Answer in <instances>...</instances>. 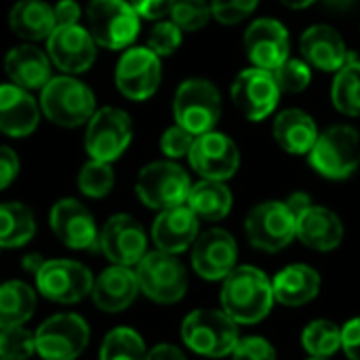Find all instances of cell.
Returning a JSON list of instances; mask_svg holds the SVG:
<instances>
[{
	"label": "cell",
	"mask_w": 360,
	"mask_h": 360,
	"mask_svg": "<svg viewBox=\"0 0 360 360\" xmlns=\"http://www.w3.org/2000/svg\"><path fill=\"white\" fill-rule=\"evenodd\" d=\"M274 306L272 281L255 266H236L221 285V310L236 325L264 321Z\"/></svg>",
	"instance_id": "cell-1"
},
{
	"label": "cell",
	"mask_w": 360,
	"mask_h": 360,
	"mask_svg": "<svg viewBox=\"0 0 360 360\" xmlns=\"http://www.w3.org/2000/svg\"><path fill=\"white\" fill-rule=\"evenodd\" d=\"M95 110V93L72 74L51 76V80L40 89V112L59 127H82Z\"/></svg>",
	"instance_id": "cell-2"
},
{
	"label": "cell",
	"mask_w": 360,
	"mask_h": 360,
	"mask_svg": "<svg viewBox=\"0 0 360 360\" xmlns=\"http://www.w3.org/2000/svg\"><path fill=\"white\" fill-rule=\"evenodd\" d=\"M86 30L97 46L122 51L139 36L141 17L129 0H91L86 4Z\"/></svg>",
	"instance_id": "cell-3"
},
{
	"label": "cell",
	"mask_w": 360,
	"mask_h": 360,
	"mask_svg": "<svg viewBox=\"0 0 360 360\" xmlns=\"http://www.w3.org/2000/svg\"><path fill=\"white\" fill-rule=\"evenodd\" d=\"M184 344L209 359H221L232 354L238 338V325L224 310H194L181 323Z\"/></svg>",
	"instance_id": "cell-4"
},
{
	"label": "cell",
	"mask_w": 360,
	"mask_h": 360,
	"mask_svg": "<svg viewBox=\"0 0 360 360\" xmlns=\"http://www.w3.org/2000/svg\"><path fill=\"white\" fill-rule=\"evenodd\" d=\"M175 124L184 127L192 135L213 131L221 116V95L211 80L188 78L179 84L173 99Z\"/></svg>",
	"instance_id": "cell-5"
},
{
	"label": "cell",
	"mask_w": 360,
	"mask_h": 360,
	"mask_svg": "<svg viewBox=\"0 0 360 360\" xmlns=\"http://www.w3.org/2000/svg\"><path fill=\"white\" fill-rule=\"evenodd\" d=\"M139 291L156 304H175L188 291V272L173 253L160 249L141 257L135 268Z\"/></svg>",
	"instance_id": "cell-6"
},
{
	"label": "cell",
	"mask_w": 360,
	"mask_h": 360,
	"mask_svg": "<svg viewBox=\"0 0 360 360\" xmlns=\"http://www.w3.org/2000/svg\"><path fill=\"white\" fill-rule=\"evenodd\" d=\"M310 154V165L327 179H346L360 165V137L356 129L335 124L319 133Z\"/></svg>",
	"instance_id": "cell-7"
},
{
	"label": "cell",
	"mask_w": 360,
	"mask_h": 360,
	"mask_svg": "<svg viewBox=\"0 0 360 360\" xmlns=\"http://www.w3.org/2000/svg\"><path fill=\"white\" fill-rule=\"evenodd\" d=\"M190 188V175L171 160H156L146 165L135 181V192L139 200L156 211L186 205Z\"/></svg>",
	"instance_id": "cell-8"
},
{
	"label": "cell",
	"mask_w": 360,
	"mask_h": 360,
	"mask_svg": "<svg viewBox=\"0 0 360 360\" xmlns=\"http://www.w3.org/2000/svg\"><path fill=\"white\" fill-rule=\"evenodd\" d=\"M133 139V122L131 116L114 105H105L95 110V114L86 122L84 148L91 158L101 162L118 160Z\"/></svg>",
	"instance_id": "cell-9"
},
{
	"label": "cell",
	"mask_w": 360,
	"mask_h": 360,
	"mask_svg": "<svg viewBox=\"0 0 360 360\" xmlns=\"http://www.w3.org/2000/svg\"><path fill=\"white\" fill-rule=\"evenodd\" d=\"M91 329L78 314H55L34 333L36 352L42 360H76L86 348Z\"/></svg>",
	"instance_id": "cell-10"
},
{
	"label": "cell",
	"mask_w": 360,
	"mask_h": 360,
	"mask_svg": "<svg viewBox=\"0 0 360 360\" xmlns=\"http://www.w3.org/2000/svg\"><path fill=\"white\" fill-rule=\"evenodd\" d=\"M93 274L74 259H46L36 272V289L42 297L57 304H78L93 289Z\"/></svg>",
	"instance_id": "cell-11"
},
{
	"label": "cell",
	"mask_w": 360,
	"mask_h": 360,
	"mask_svg": "<svg viewBox=\"0 0 360 360\" xmlns=\"http://www.w3.org/2000/svg\"><path fill=\"white\" fill-rule=\"evenodd\" d=\"M245 232L255 249L276 253L295 238V215L285 202L268 200L249 211L245 219Z\"/></svg>",
	"instance_id": "cell-12"
},
{
	"label": "cell",
	"mask_w": 360,
	"mask_h": 360,
	"mask_svg": "<svg viewBox=\"0 0 360 360\" xmlns=\"http://www.w3.org/2000/svg\"><path fill=\"white\" fill-rule=\"evenodd\" d=\"M114 80L118 91L133 101H146L152 97L162 80V65L160 57L152 53L148 46H129L122 51Z\"/></svg>",
	"instance_id": "cell-13"
},
{
	"label": "cell",
	"mask_w": 360,
	"mask_h": 360,
	"mask_svg": "<svg viewBox=\"0 0 360 360\" xmlns=\"http://www.w3.org/2000/svg\"><path fill=\"white\" fill-rule=\"evenodd\" d=\"M97 245L114 266L133 268L148 253V234L133 215L118 213L103 224Z\"/></svg>",
	"instance_id": "cell-14"
},
{
	"label": "cell",
	"mask_w": 360,
	"mask_h": 360,
	"mask_svg": "<svg viewBox=\"0 0 360 360\" xmlns=\"http://www.w3.org/2000/svg\"><path fill=\"white\" fill-rule=\"evenodd\" d=\"M44 42L51 63L63 74H80L95 63L97 42L93 40L91 32L80 23L57 25Z\"/></svg>",
	"instance_id": "cell-15"
},
{
	"label": "cell",
	"mask_w": 360,
	"mask_h": 360,
	"mask_svg": "<svg viewBox=\"0 0 360 360\" xmlns=\"http://www.w3.org/2000/svg\"><path fill=\"white\" fill-rule=\"evenodd\" d=\"M188 160L202 179L226 181L238 171L240 154H238L236 143L228 135L209 131V133L196 135L188 152Z\"/></svg>",
	"instance_id": "cell-16"
},
{
	"label": "cell",
	"mask_w": 360,
	"mask_h": 360,
	"mask_svg": "<svg viewBox=\"0 0 360 360\" xmlns=\"http://www.w3.org/2000/svg\"><path fill=\"white\" fill-rule=\"evenodd\" d=\"M281 89L274 74L262 68L243 70L232 82V101L240 114L253 122L268 118L278 105Z\"/></svg>",
	"instance_id": "cell-17"
},
{
	"label": "cell",
	"mask_w": 360,
	"mask_h": 360,
	"mask_svg": "<svg viewBox=\"0 0 360 360\" xmlns=\"http://www.w3.org/2000/svg\"><path fill=\"white\" fill-rule=\"evenodd\" d=\"M53 234L68 249H93L99 240V230L91 211L76 198H61L49 213Z\"/></svg>",
	"instance_id": "cell-18"
},
{
	"label": "cell",
	"mask_w": 360,
	"mask_h": 360,
	"mask_svg": "<svg viewBox=\"0 0 360 360\" xmlns=\"http://www.w3.org/2000/svg\"><path fill=\"white\" fill-rule=\"evenodd\" d=\"M238 259V247L230 232L221 228L207 230L196 236L192 245L194 272L205 281H224Z\"/></svg>",
	"instance_id": "cell-19"
},
{
	"label": "cell",
	"mask_w": 360,
	"mask_h": 360,
	"mask_svg": "<svg viewBox=\"0 0 360 360\" xmlns=\"http://www.w3.org/2000/svg\"><path fill=\"white\" fill-rule=\"evenodd\" d=\"M245 51L255 68L274 72L289 59V32L276 19H257L245 32Z\"/></svg>",
	"instance_id": "cell-20"
},
{
	"label": "cell",
	"mask_w": 360,
	"mask_h": 360,
	"mask_svg": "<svg viewBox=\"0 0 360 360\" xmlns=\"http://www.w3.org/2000/svg\"><path fill=\"white\" fill-rule=\"evenodd\" d=\"M198 221L200 219L192 213L188 205L160 211L152 226V240L156 249L173 255L184 253L194 245L198 236Z\"/></svg>",
	"instance_id": "cell-21"
},
{
	"label": "cell",
	"mask_w": 360,
	"mask_h": 360,
	"mask_svg": "<svg viewBox=\"0 0 360 360\" xmlns=\"http://www.w3.org/2000/svg\"><path fill=\"white\" fill-rule=\"evenodd\" d=\"M40 122V103L30 91L8 82L0 84V133L27 137Z\"/></svg>",
	"instance_id": "cell-22"
},
{
	"label": "cell",
	"mask_w": 360,
	"mask_h": 360,
	"mask_svg": "<svg viewBox=\"0 0 360 360\" xmlns=\"http://www.w3.org/2000/svg\"><path fill=\"white\" fill-rule=\"evenodd\" d=\"M137 295H139V285L135 272L127 266H114V264L93 281V289H91V297L95 306L108 314L127 310Z\"/></svg>",
	"instance_id": "cell-23"
},
{
	"label": "cell",
	"mask_w": 360,
	"mask_h": 360,
	"mask_svg": "<svg viewBox=\"0 0 360 360\" xmlns=\"http://www.w3.org/2000/svg\"><path fill=\"white\" fill-rule=\"evenodd\" d=\"M300 51L310 68L338 72L348 61V49L340 32L331 25H312L302 34Z\"/></svg>",
	"instance_id": "cell-24"
},
{
	"label": "cell",
	"mask_w": 360,
	"mask_h": 360,
	"mask_svg": "<svg viewBox=\"0 0 360 360\" xmlns=\"http://www.w3.org/2000/svg\"><path fill=\"white\" fill-rule=\"evenodd\" d=\"M295 236L314 251H333L344 240L342 219L327 207H308L295 219Z\"/></svg>",
	"instance_id": "cell-25"
},
{
	"label": "cell",
	"mask_w": 360,
	"mask_h": 360,
	"mask_svg": "<svg viewBox=\"0 0 360 360\" xmlns=\"http://www.w3.org/2000/svg\"><path fill=\"white\" fill-rule=\"evenodd\" d=\"M4 70L11 82L25 91L42 89L51 80V59L34 44L11 49L4 57Z\"/></svg>",
	"instance_id": "cell-26"
},
{
	"label": "cell",
	"mask_w": 360,
	"mask_h": 360,
	"mask_svg": "<svg viewBox=\"0 0 360 360\" xmlns=\"http://www.w3.org/2000/svg\"><path fill=\"white\" fill-rule=\"evenodd\" d=\"M321 291V276L314 268L304 264H293L281 270L272 278V293L274 302L283 306H304L312 302Z\"/></svg>",
	"instance_id": "cell-27"
},
{
	"label": "cell",
	"mask_w": 360,
	"mask_h": 360,
	"mask_svg": "<svg viewBox=\"0 0 360 360\" xmlns=\"http://www.w3.org/2000/svg\"><path fill=\"white\" fill-rule=\"evenodd\" d=\"M272 133L276 143L289 154H308L319 137L316 122L304 110H285L274 118Z\"/></svg>",
	"instance_id": "cell-28"
},
{
	"label": "cell",
	"mask_w": 360,
	"mask_h": 360,
	"mask_svg": "<svg viewBox=\"0 0 360 360\" xmlns=\"http://www.w3.org/2000/svg\"><path fill=\"white\" fill-rule=\"evenodd\" d=\"M8 25L11 30L30 42L46 40L55 25L53 17V6L46 4L44 0H19L13 4L8 13Z\"/></svg>",
	"instance_id": "cell-29"
},
{
	"label": "cell",
	"mask_w": 360,
	"mask_h": 360,
	"mask_svg": "<svg viewBox=\"0 0 360 360\" xmlns=\"http://www.w3.org/2000/svg\"><path fill=\"white\" fill-rule=\"evenodd\" d=\"M186 205L198 219L219 221L232 209V192L224 181L200 179L198 184H192Z\"/></svg>",
	"instance_id": "cell-30"
},
{
	"label": "cell",
	"mask_w": 360,
	"mask_h": 360,
	"mask_svg": "<svg viewBox=\"0 0 360 360\" xmlns=\"http://www.w3.org/2000/svg\"><path fill=\"white\" fill-rule=\"evenodd\" d=\"M36 310V293L23 281L0 285V329L23 327Z\"/></svg>",
	"instance_id": "cell-31"
},
{
	"label": "cell",
	"mask_w": 360,
	"mask_h": 360,
	"mask_svg": "<svg viewBox=\"0 0 360 360\" xmlns=\"http://www.w3.org/2000/svg\"><path fill=\"white\" fill-rule=\"evenodd\" d=\"M36 234V219L23 202L0 205V249H17L27 245Z\"/></svg>",
	"instance_id": "cell-32"
},
{
	"label": "cell",
	"mask_w": 360,
	"mask_h": 360,
	"mask_svg": "<svg viewBox=\"0 0 360 360\" xmlns=\"http://www.w3.org/2000/svg\"><path fill=\"white\" fill-rule=\"evenodd\" d=\"M331 97L342 114L360 116V61L354 55H348V61L338 70Z\"/></svg>",
	"instance_id": "cell-33"
},
{
	"label": "cell",
	"mask_w": 360,
	"mask_h": 360,
	"mask_svg": "<svg viewBox=\"0 0 360 360\" xmlns=\"http://www.w3.org/2000/svg\"><path fill=\"white\" fill-rule=\"evenodd\" d=\"M148 350L143 338L131 327L112 329L101 344L99 360H146Z\"/></svg>",
	"instance_id": "cell-34"
},
{
	"label": "cell",
	"mask_w": 360,
	"mask_h": 360,
	"mask_svg": "<svg viewBox=\"0 0 360 360\" xmlns=\"http://www.w3.org/2000/svg\"><path fill=\"white\" fill-rule=\"evenodd\" d=\"M302 344L312 359H329L342 348V327L327 319L312 321L302 333Z\"/></svg>",
	"instance_id": "cell-35"
},
{
	"label": "cell",
	"mask_w": 360,
	"mask_h": 360,
	"mask_svg": "<svg viewBox=\"0 0 360 360\" xmlns=\"http://www.w3.org/2000/svg\"><path fill=\"white\" fill-rule=\"evenodd\" d=\"M114 169L112 162H101L91 158L78 171V190L89 198H103L114 188Z\"/></svg>",
	"instance_id": "cell-36"
},
{
	"label": "cell",
	"mask_w": 360,
	"mask_h": 360,
	"mask_svg": "<svg viewBox=\"0 0 360 360\" xmlns=\"http://www.w3.org/2000/svg\"><path fill=\"white\" fill-rule=\"evenodd\" d=\"M169 15H171V21L181 32L202 30L209 23V19L213 17L211 4L207 0H175Z\"/></svg>",
	"instance_id": "cell-37"
},
{
	"label": "cell",
	"mask_w": 360,
	"mask_h": 360,
	"mask_svg": "<svg viewBox=\"0 0 360 360\" xmlns=\"http://www.w3.org/2000/svg\"><path fill=\"white\" fill-rule=\"evenodd\" d=\"M36 352L34 333L23 327L0 329V359L27 360Z\"/></svg>",
	"instance_id": "cell-38"
},
{
	"label": "cell",
	"mask_w": 360,
	"mask_h": 360,
	"mask_svg": "<svg viewBox=\"0 0 360 360\" xmlns=\"http://www.w3.org/2000/svg\"><path fill=\"white\" fill-rule=\"evenodd\" d=\"M272 74L278 89L285 93H302L312 80L310 65L304 59H291V57L285 59Z\"/></svg>",
	"instance_id": "cell-39"
},
{
	"label": "cell",
	"mask_w": 360,
	"mask_h": 360,
	"mask_svg": "<svg viewBox=\"0 0 360 360\" xmlns=\"http://www.w3.org/2000/svg\"><path fill=\"white\" fill-rule=\"evenodd\" d=\"M181 38H184V32L173 21L158 19L148 36V49L156 53L158 57H169L181 46Z\"/></svg>",
	"instance_id": "cell-40"
},
{
	"label": "cell",
	"mask_w": 360,
	"mask_h": 360,
	"mask_svg": "<svg viewBox=\"0 0 360 360\" xmlns=\"http://www.w3.org/2000/svg\"><path fill=\"white\" fill-rule=\"evenodd\" d=\"M259 0H211V13L219 23L236 25L251 17Z\"/></svg>",
	"instance_id": "cell-41"
},
{
	"label": "cell",
	"mask_w": 360,
	"mask_h": 360,
	"mask_svg": "<svg viewBox=\"0 0 360 360\" xmlns=\"http://www.w3.org/2000/svg\"><path fill=\"white\" fill-rule=\"evenodd\" d=\"M194 139H196V135H192L190 131H186L179 124H173L162 133L160 150L167 158H184V156H188Z\"/></svg>",
	"instance_id": "cell-42"
},
{
	"label": "cell",
	"mask_w": 360,
	"mask_h": 360,
	"mask_svg": "<svg viewBox=\"0 0 360 360\" xmlns=\"http://www.w3.org/2000/svg\"><path fill=\"white\" fill-rule=\"evenodd\" d=\"M232 359L234 360H276V350L274 346L264 340V338H243L236 342L234 350H232Z\"/></svg>",
	"instance_id": "cell-43"
},
{
	"label": "cell",
	"mask_w": 360,
	"mask_h": 360,
	"mask_svg": "<svg viewBox=\"0 0 360 360\" xmlns=\"http://www.w3.org/2000/svg\"><path fill=\"white\" fill-rule=\"evenodd\" d=\"M129 2L133 4V8L141 19H152V21L167 17L175 4V0H129Z\"/></svg>",
	"instance_id": "cell-44"
},
{
	"label": "cell",
	"mask_w": 360,
	"mask_h": 360,
	"mask_svg": "<svg viewBox=\"0 0 360 360\" xmlns=\"http://www.w3.org/2000/svg\"><path fill=\"white\" fill-rule=\"evenodd\" d=\"M19 175V156L13 148L0 146V190L8 188Z\"/></svg>",
	"instance_id": "cell-45"
},
{
	"label": "cell",
	"mask_w": 360,
	"mask_h": 360,
	"mask_svg": "<svg viewBox=\"0 0 360 360\" xmlns=\"http://www.w3.org/2000/svg\"><path fill=\"white\" fill-rule=\"evenodd\" d=\"M342 350L348 360H360V316L342 327Z\"/></svg>",
	"instance_id": "cell-46"
},
{
	"label": "cell",
	"mask_w": 360,
	"mask_h": 360,
	"mask_svg": "<svg viewBox=\"0 0 360 360\" xmlns=\"http://www.w3.org/2000/svg\"><path fill=\"white\" fill-rule=\"evenodd\" d=\"M55 25H76L82 19V6L76 0H59L53 6Z\"/></svg>",
	"instance_id": "cell-47"
},
{
	"label": "cell",
	"mask_w": 360,
	"mask_h": 360,
	"mask_svg": "<svg viewBox=\"0 0 360 360\" xmlns=\"http://www.w3.org/2000/svg\"><path fill=\"white\" fill-rule=\"evenodd\" d=\"M146 360H188L186 354L177 348V346H171V344H158L156 348H152L148 352Z\"/></svg>",
	"instance_id": "cell-48"
},
{
	"label": "cell",
	"mask_w": 360,
	"mask_h": 360,
	"mask_svg": "<svg viewBox=\"0 0 360 360\" xmlns=\"http://www.w3.org/2000/svg\"><path fill=\"white\" fill-rule=\"evenodd\" d=\"M285 205L289 207V211L295 215V219L308 209V207H312V198L306 194V192H293L287 200H285Z\"/></svg>",
	"instance_id": "cell-49"
},
{
	"label": "cell",
	"mask_w": 360,
	"mask_h": 360,
	"mask_svg": "<svg viewBox=\"0 0 360 360\" xmlns=\"http://www.w3.org/2000/svg\"><path fill=\"white\" fill-rule=\"evenodd\" d=\"M44 262H46V259H44L42 255H38V253H30V255H25V257H23V270L36 276V272L42 268V264H44Z\"/></svg>",
	"instance_id": "cell-50"
},
{
	"label": "cell",
	"mask_w": 360,
	"mask_h": 360,
	"mask_svg": "<svg viewBox=\"0 0 360 360\" xmlns=\"http://www.w3.org/2000/svg\"><path fill=\"white\" fill-rule=\"evenodd\" d=\"M354 2H356V0H323V4H325L327 8H331V11H338V13L352 8V6H354Z\"/></svg>",
	"instance_id": "cell-51"
},
{
	"label": "cell",
	"mask_w": 360,
	"mask_h": 360,
	"mask_svg": "<svg viewBox=\"0 0 360 360\" xmlns=\"http://www.w3.org/2000/svg\"><path fill=\"white\" fill-rule=\"evenodd\" d=\"M285 6H289V8H306V6H310L312 2H316V0H281Z\"/></svg>",
	"instance_id": "cell-52"
},
{
	"label": "cell",
	"mask_w": 360,
	"mask_h": 360,
	"mask_svg": "<svg viewBox=\"0 0 360 360\" xmlns=\"http://www.w3.org/2000/svg\"><path fill=\"white\" fill-rule=\"evenodd\" d=\"M308 360H329V359H312V356H310V359Z\"/></svg>",
	"instance_id": "cell-53"
},
{
	"label": "cell",
	"mask_w": 360,
	"mask_h": 360,
	"mask_svg": "<svg viewBox=\"0 0 360 360\" xmlns=\"http://www.w3.org/2000/svg\"><path fill=\"white\" fill-rule=\"evenodd\" d=\"M0 360H2V359H0Z\"/></svg>",
	"instance_id": "cell-54"
}]
</instances>
